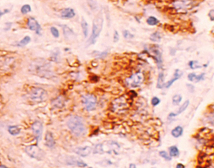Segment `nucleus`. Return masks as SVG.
Instances as JSON below:
<instances>
[{
  "mask_svg": "<svg viewBox=\"0 0 214 168\" xmlns=\"http://www.w3.org/2000/svg\"><path fill=\"white\" fill-rule=\"evenodd\" d=\"M67 126L76 136H81L86 132V126L81 117L74 115L67 121Z\"/></svg>",
  "mask_w": 214,
  "mask_h": 168,
  "instance_id": "f257e3e1",
  "label": "nucleus"
},
{
  "mask_svg": "<svg viewBox=\"0 0 214 168\" xmlns=\"http://www.w3.org/2000/svg\"><path fill=\"white\" fill-rule=\"evenodd\" d=\"M103 25H104V16H103V13L100 11L93 21L92 32H91V35L90 36L88 40V44H95L97 38L99 36L100 34L102 31Z\"/></svg>",
  "mask_w": 214,
  "mask_h": 168,
  "instance_id": "f03ea898",
  "label": "nucleus"
},
{
  "mask_svg": "<svg viewBox=\"0 0 214 168\" xmlns=\"http://www.w3.org/2000/svg\"><path fill=\"white\" fill-rule=\"evenodd\" d=\"M30 99L34 103H41L44 101H47L48 98V94L47 92L44 89L41 88H31V91L29 93Z\"/></svg>",
  "mask_w": 214,
  "mask_h": 168,
  "instance_id": "7ed1b4c3",
  "label": "nucleus"
},
{
  "mask_svg": "<svg viewBox=\"0 0 214 168\" xmlns=\"http://www.w3.org/2000/svg\"><path fill=\"white\" fill-rule=\"evenodd\" d=\"M25 152L31 158L41 160L45 156V152L37 145H31L26 147Z\"/></svg>",
  "mask_w": 214,
  "mask_h": 168,
  "instance_id": "20e7f679",
  "label": "nucleus"
},
{
  "mask_svg": "<svg viewBox=\"0 0 214 168\" xmlns=\"http://www.w3.org/2000/svg\"><path fill=\"white\" fill-rule=\"evenodd\" d=\"M81 101L86 110L92 111L96 109L97 104L96 97L93 94H86L81 98Z\"/></svg>",
  "mask_w": 214,
  "mask_h": 168,
  "instance_id": "39448f33",
  "label": "nucleus"
},
{
  "mask_svg": "<svg viewBox=\"0 0 214 168\" xmlns=\"http://www.w3.org/2000/svg\"><path fill=\"white\" fill-rule=\"evenodd\" d=\"M31 69L35 71L40 76L47 77L46 75L51 74L49 65L45 61H43V62L38 61V62L34 63V65H32V68Z\"/></svg>",
  "mask_w": 214,
  "mask_h": 168,
  "instance_id": "423d86ee",
  "label": "nucleus"
},
{
  "mask_svg": "<svg viewBox=\"0 0 214 168\" xmlns=\"http://www.w3.org/2000/svg\"><path fill=\"white\" fill-rule=\"evenodd\" d=\"M144 80V75L141 72H136L132 74L129 78L126 79V83L128 86L135 88V87L139 86Z\"/></svg>",
  "mask_w": 214,
  "mask_h": 168,
  "instance_id": "0eeeda50",
  "label": "nucleus"
},
{
  "mask_svg": "<svg viewBox=\"0 0 214 168\" xmlns=\"http://www.w3.org/2000/svg\"><path fill=\"white\" fill-rule=\"evenodd\" d=\"M31 130L37 140H40L43 133V125L39 121H35L31 125Z\"/></svg>",
  "mask_w": 214,
  "mask_h": 168,
  "instance_id": "6e6552de",
  "label": "nucleus"
},
{
  "mask_svg": "<svg viewBox=\"0 0 214 168\" xmlns=\"http://www.w3.org/2000/svg\"><path fill=\"white\" fill-rule=\"evenodd\" d=\"M27 26L31 31H34L37 34H41V25L39 24L38 21L35 19L33 17H30L28 19V21H27Z\"/></svg>",
  "mask_w": 214,
  "mask_h": 168,
  "instance_id": "1a4fd4ad",
  "label": "nucleus"
},
{
  "mask_svg": "<svg viewBox=\"0 0 214 168\" xmlns=\"http://www.w3.org/2000/svg\"><path fill=\"white\" fill-rule=\"evenodd\" d=\"M151 51L154 54V59H155L156 62L158 64V68H161L163 65V60H162V54H161V51L159 50V48H158L157 47H154V48H151Z\"/></svg>",
  "mask_w": 214,
  "mask_h": 168,
  "instance_id": "9d476101",
  "label": "nucleus"
},
{
  "mask_svg": "<svg viewBox=\"0 0 214 168\" xmlns=\"http://www.w3.org/2000/svg\"><path fill=\"white\" fill-rule=\"evenodd\" d=\"M193 0H176L174 2V7L177 9H186L191 7Z\"/></svg>",
  "mask_w": 214,
  "mask_h": 168,
  "instance_id": "9b49d317",
  "label": "nucleus"
},
{
  "mask_svg": "<svg viewBox=\"0 0 214 168\" xmlns=\"http://www.w3.org/2000/svg\"><path fill=\"white\" fill-rule=\"evenodd\" d=\"M62 30L64 37L66 40H72L76 36L75 33L74 32V31L67 25H63Z\"/></svg>",
  "mask_w": 214,
  "mask_h": 168,
  "instance_id": "f8f14e48",
  "label": "nucleus"
},
{
  "mask_svg": "<svg viewBox=\"0 0 214 168\" xmlns=\"http://www.w3.org/2000/svg\"><path fill=\"white\" fill-rule=\"evenodd\" d=\"M76 13L75 11L72 8H65L61 10V18L66 19H72L75 17Z\"/></svg>",
  "mask_w": 214,
  "mask_h": 168,
  "instance_id": "ddd939ff",
  "label": "nucleus"
},
{
  "mask_svg": "<svg viewBox=\"0 0 214 168\" xmlns=\"http://www.w3.org/2000/svg\"><path fill=\"white\" fill-rule=\"evenodd\" d=\"M56 142L54 140V136H53L52 133L49 131H47V133L45 135V145L48 147H54L55 145Z\"/></svg>",
  "mask_w": 214,
  "mask_h": 168,
  "instance_id": "4468645a",
  "label": "nucleus"
},
{
  "mask_svg": "<svg viewBox=\"0 0 214 168\" xmlns=\"http://www.w3.org/2000/svg\"><path fill=\"white\" fill-rule=\"evenodd\" d=\"M74 152L81 157H86L90 155L91 152V149L90 147L86 146L84 147H78L74 150Z\"/></svg>",
  "mask_w": 214,
  "mask_h": 168,
  "instance_id": "2eb2a0df",
  "label": "nucleus"
},
{
  "mask_svg": "<svg viewBox=\"0 0 214 168\" xmlns=\"http://www.w3.org/2000/svg\"><path fill=\"white\" fill-rule=\"evenodd\" d=\"M183 75V73L181 72V71H180L179 69H176L175 71V73H174V75H173V77L172 78H171L170 81H168V82L166 83L165 84V88H169V87H171V85H173V83L175 81H176L178 79V78H181V76Z\"/></svg>",
  "mask_w": 214,
  "mask_h": 168,
  "instance_id": "dca6fc26",
  "label": "nucleus"
},
{
  "mask_svg": "<svg viewBox=\"0 0 214 168\" xmlns=\"http://www.w3.org/2000/svg\"><path fill=\"white\" fill-rule=\"evenodd\" d=\"M81 28H82V32L84 37L87 38V37L88 36V31H89V30H88V23H87V21H86L84 18L81 19Z\"/></svg>",
  "mask_w": 214,
  "mask_h": 168,
  "instance_id": "f3484780",
  "label": "nucleus"
},
{
  "mask_svg": "<svg viewBox=\"0 0 214 168\" xmlns=\"http://www.w3.org/2000/svg\"><path fill=\"white\" fill-rule=\"evenodd\" d=\"M183 128L180 125H178L175 128H174L171 131V135H172L173 137L174 138H179L180 136H181L183 134Z\"/></svg>",
  "mask_w": 214,
  "mask_h": 168,
  "instance_id": "a211bd4d",
  "label": "nucleus"
},
{
  "mask_svg": "<svg viewBox=\"0 0 214 168\" xmlns=\"http://www.w3.org/2000/svg\"><path fill=\"white\" fill-rule=\"evenodd\" d=\"M8 131L11 135H18L21 132V130L17 125H11L8 128Z\"/></svg>",
  "mask_w": 214,
  "mask_h": 168,
  "instance_id": "6ab92c4d",
  "label": "nucleus"
},
{
  "mask_svg": "<svg viewBox=\"0 0 214 168\" xmlns=\"http://www.w3.org/2000/svg\"><path fill=\"white\" fill-rule=\"evenodd\" d=\"M164 75L163 73H160L158 77V81H157V88H162L165 86L164 84Z\"/></svg>",
  "mask_w": 214,
  "mask_h": 168,
  "instance_id": "aec40b11",
  "label": "nucleus"
},
{
  "mask_svg": "<svg viewBox=\"0 0 214 168\" xmlns=\"http://www.w3.org/2000/svg\"><path fill=\"white\" fill-rule=\"evenodd\" d=\"M150 39L154 42H160L161 40V36L158 31H155L153 34H151Z\"/></svg>",
  "mask_w": 214,
  "mask_h": 168,
  "instance_id": "412c9836",
  "label": "nucleus"
},
{
  "mask_svg": "<svg viewBox=\"0 0 214 168\" xmlns=\"http://www.w3.org/2000/svg\"><path fill=\"white\" fill-rule=\"evenodd\" d=\"M146 22L150 26H156L159 23V21L156 17L151 16V17H148V19H146Z\"/></svg>",
  "mask_w": 214,
  "mask_h": 168,
  "instance_id": "4be33fe9",
  "label": "nucleus"
},
{
  "mask_svg": "<svg viewBox=\"0 0 214 168\" xmlns=\"http://www.w3.org/2000/svg\"><path fill=\"white\" fill-rule=\"evenodd\" d=\"M52 105H54V107H56V108H62L63 105H64V101H63L62 98L59 96L58 98H57L56 99H55L54 101H52Z\"/></svg>",
  "mask_w": 214,
  "mask_h": 168,
  "instance_id": "5701e85b",
  "label": "nucleus"
},
{
  "mask_svg": "<svg viewBox=\"0 0 214 168\" xmlns=\"http://www.w3.org/2000/svg\"><path fill=\"white\" fill-rule=\"evenodd\" d=\"M30 41H31V37H30L29 36H24V38L18 43L17 46H25L27 45Z\"/></svg>",
  "mask_w": 214,
  "mask_h": 168,
  "instance_id": "b1692460",
  "label": "nucleus"
},
{
  "mask_svg": "<svg viewBox=\"0 0 214 168\" xmlns=\"http://www.w3.org/2000/svg\"><path fill=\"white\" fill-rule=\"evenodd\" d=\"M169 155L171 157H178L179 155V150L175 146H171L169 148Z\"/></svg>",
  "mask_w": 214,
  "mask_h": 168,
  "instance_id": "393cba45",
  "label": "nucleus"
},
{
  "mask_svg": "<svg viewBox=\"0 0 214 168\" xmlns=\"http://www.w3.org/2000/svg\"><path fill=\"white\" fill-rule=\"evenodd\" d=\"M188 105H189V101H185V102H184L183 103V105H181V106L179 108H178V112H177L176 113H175V114H176V115H179V114L182 113L183 112H184V111H185V110H186V108H188Z\"/></svg>",
  "mask_w": 214,
  "mask_h": 168,
  "instance_id": "a878e982",
  "label": "nucleus"
},
{
  "mask_svg": "<svg viewBox=\"0 0 214 168\" xmlns=\"http://www.w3.org/2000/svg\"><path fill=\"white\" fill-rule=\"evenodd\" d=\"M31 11V6L29 4H24L21 7V12L23 14H27V13L30 12Z\"/></svg>",
  "mask_w": 214,
  "mask_h": 168,
  "instance_id": "bb28decb",
  "label": "nucleus"
},
{
  "mask_svg": "<svg viewBox=\"0 0 214 168\" xmlns=\"http://www.w3.org/2000/svg\"><path fill=\"white\" fill-rule=\"evenodd\" d=\"M181 100H182V97L181 95H175L173 97V104L174 105H179L180 103H181Z\"/></svg>",
  "mask_w": 214,
  "mask_h": 168,
  "instance_id": "cd10ccee",
  "label": "nucleus"
},
{
  "mask_svg": "<svg viewBox=\"0 0 214 168\" xmlns=\"http://www.w3.org/2000/svg\"><path fill=\"white\" fill-rule=\"evenodd\" d=\"M50 31H51V34H52L53 36H54V38H58V37H59V31H58V30L57 29L56 27L51 26V28H50Z\"/></svg>",
  "mask_w": 214,
  "mask_h": 168,
  "instance_id": "c85d7f7f",
  "label": "nucleus"
},
{
  "mask_svg": "<svg viewBox=\"0 0 214 168\" xmlns=\"http://www.w3.org/2000/svg\"><path fill=\"white\" fill-rule=\"evenodd\" d=\"M123 36L126 39H131L134 37V35L133 34H131L129 31L128 30H124L123 31Z\"/></svg>",
  "mask_w": 214,
  "mask_h": 168,
  "instance_id": "c756f323",
  "label": "nucleus"
},
{
  "mask_svg": "<svg viewBox=\"0 0 214 168\" xmlns=\"http://www.w3.org/2000/svg\"><path fill=\"white\" fill-rule=\"evenodd\" d=\"M188 65L191 69H196V68H200V65H198V61H191L188 63Z\"/></svg>",
  "mask_w": 214,
  "mask_h": 168,
  "instance_id": "7c9ffc66",
  "label": "nucleus"
},
{
  "mask_svg": "<svg viewBox=\"0 0 214 168\" xmlns=\"http://www.w3.org/2000/svg\"><path fill=\"white\" fill-rule=\"evenodd\" d=\"M159 155H160V156L161 157L164 158V159H166V160L169 161L171 159V156H170V155H169V154L167 153L165 151H160Z\"/></svg>",
  "mask_w": 214,
  "mask_h": 168,
  "instance_id": "2f4dec72",
  "label": "nucleus"
},
{
  "mask_svg": "<svg viewBox=\"0 0 214 168\" xmlns=\"http://www.w3.org/2000/svg\"><path fill=\"white\" fill-rule=\"evenodd\" d=\"M188 79L190 81L193 82V81H195L196 82V79H197V75L194 73H191L188 75Z\"/></svg>",
  "mask_w": 214,
  "mask_h": 168,
  "instance_id": "473e14b6",
  "label": "nucleus"
},
{
  "mask_svg": "<svg viewBox=\"0 0 214 168\" xmlns=\"http://www.w3.org/2000/svg\"><path fill=\"white\" fill-rule=\"evenodd\" d=\"M87 2H88V4L91 7V9H94L96 8V2L95 1V0H87Z\"/></svg>",
  "mask_w": 214,
  "mask_h": 168,
  "instance_id": "72a5a7b5",
  "label": "nucleus"
},
{
  "mask_svg": "<svg viewBox=\"0 0 214 168\" xmlns=\"http://www.w3.org/2000/svg\"><path fill=\"white\" fill-rule=\"evenodd\" d=\"M160 102H161V101H160L159 98H157V97H154V98L151 99V104H152L154 106H156L157 105H158V104L160 103Z\"/></svg>",
  "mask_w": 214,
  "mask_h": 168,
  "instance_id": "f704fd0d",
  "label": "nucleus"
},
{
  "mask_svg": "<svg viewBox=\"0 0 214 168\" xmlns=\"http://www.w3.org/2000/svg\"><path fill=\"white\" fill-rule=\"evenodd\" d=\"M113 38H114V42H117L119 40V34H118V32L117 31H114Z\"/></svg>",
  "mask_w": 214,
  "mask_h": 168,
  "instance_id": "c9c22d12",
  "label": "nucleus"
},
{
  "mask_svg": "<svg viewBox=\"0 0 214 168\" xmlns=\"http://www.w3.org/2000/svg\"><path fill=\"white\" fill-rule=\"evenodd\" d=\"M108 51H103V52L100 53V54H98V58H105V57L107 56V54H108Z\"/></svg>",
  "mask_w": 214,
  "mask_h": 168,
  "instance_id": "e433bc0d",
  "label": "nucleus"
},
{
  "mask_svg": "<svg viewBox=\"0 0 214 168\" xmlns=\"http://www.w3.org/2000/svg\"><path fill=\"white\" fill-rule=\"evenodd\" d=\"M204 75H205V73H201V75H197L196 82H198V81H202V80H203V78H204Z\"/></svg>",
  "mask_w": 214,
  "mask_h": 168,
  "instance_id": "4c0bfd02",
  "label": "nucleus"
},
{
  "mask_svg": "<svg viewBox=\"0 0 214 168\" xmlns=\"http://www.w3.org/2000/svg\"><path fill=\"white\" fill-rule=\"evenodd\" d=\"M208 15H209L210 17V19H211V21H213L214 20V9H212L210 11L209 14H208Z\"/></svg>",
  "mask_w": 214,
  "mask_h": 168,
  "instance_id": "58836bf2",
  "label": "nucleus"
},
{
  "mask_svg": "<svg viewBox=\"0 0 214 168\" xmlns=\"http://www.w3.org/2000/svg\"><path fill=\"white\" fill-rule=\"evenodd\" d=\"M8 12H9L8 9H6L5 11H1V10H0V17H1L2 15H4V14H5L6 13H8Z\"/></svg>",
  "mask_w": 214,
  "mask_h": 168,
  "instance_id": "ea45409f",
  "label": "nucleus"
},
{
  "mask_svg": "<svg viewBox=\"0 0 214 168\" xmlns=\"http://www.w3.org/2000/svg\"><path fill=\"white\" fill-rule=\"evenodd\" d=\"M176 167L177 168H184V167H185V166H184V165H182V164H178V165H177V166H176Z\"/></svg>",
  "mask_w": 214,
  "mask_h": 168,
  "instance_id": "a19ab883",
  "label": "nucleus"
},
{
  "mask_svg": "<svg viewBox=\"0 0 214 168\" xmlns=\"http://www.w3.org/2000/svg\"><path fill=\"white\" fill-rule=\"evenodd\" d=\"M129 167H134V168H136V165H134V164H131V165H129Z\"/></svg>",
  "mask_w": 214,
  "mask_h": 168,
  "instance_id": "79ce46f5",
  "label": "nucleus"
},
{
  "mask_svg": "<svg viewBox=\"0 0 214 168\" xmlns=\"http://www.w3.org/2000/svg\"><path fill=\"white\" fill-rule=\"evenodd\" d=\"M0 167H3V168H7V167H6V166H4V165H1V166H0Z\"/></svg>",
  "mask_w": 214,
  "mask_h": 168,
  "instance_id": "37998d69",
  "label": "nucleus"
}]
</instances>
